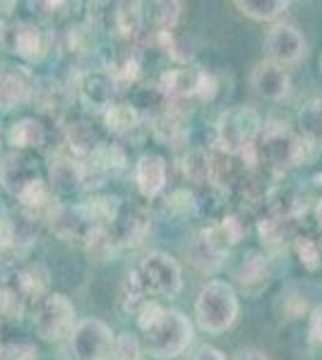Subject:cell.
<instances>
[{
  "instance_id": "12",
  "label": "cell",
  "mask_w": 322,
  "mask_h": 360,
  "mask_svg": "<svg viewBox=\"0 0 322 360\" xmlns=\"http://www.w3.org/2000/svg\"><path fill=\"white\" fill-rule=\"evenodd\" d=\"M250 84H253L255 94L267 101H282L291 91V77L286 68L274 65L272 60L257 63L253 75H250Z\"/></svg>"
},
{
  "instance_id": "1",
  "label": "cell",
  "mask_w": 322,
  "mask_h": 360,
  "mask_svg": "<svg viewBox=\"0 0 322 360\" xmlns=\"http://www.w3.org/2000/svg\"><path fill=\"white\" fill-rule=\"evenodd\" d=\"M135 317L142 332V348L149 356L161 360L178 358L192 344V324L180 310L149 300Z\"/></svg>"
},
{
  "instance_id": "38",
  "label": "cell",
  "mask_w": 322,
  "mask_h": 360,
  "mask_svg": "<svg viewBox=\"0 0 322 360\" xmlns=\"http://www.w3.org/2000/svg\"><path fill=\"white\" fill-rule=\"evenodd\" d=\"M320 72H322V56H320Z\"/></svg>"
},
{
  "instance_id": "8",
  "label": "cell",
  "mask_w": 322,
  "mask_h": 360,
  "mask_svg": "<svg viewBox=\"0 0 322 360\" xmlns=\"http://www.w3.org/2000/svg\"><path fill=\"white\" fill-rule=\"evenodd\" d=\"M265 51H267V60H272L274 65L291 68L306 58L308 44L296 27L274 25L265 37Z\"/></svg>"
},
{
  "instance_id": "20",
  "label": "cell",
  "mask_w": 322,
  "mask_h": 360,
  "mask_svg": "<svg viewBox=\"0 0 322 360\" xmlns=\"http://www.w3.org/2000/svg\"><path fill=\"white\" fill-rule=\"evenodd\" d=\"M10 147L15 152H27V149H39L46 139V130L39 120L34 118H22L20 123H15L8 132Z\"/></svg>"
},
{
  "instance_id": "30",
  "label": "cell",
  "mask_w": 322,
  "mask_h": 360,
  "mask_svg": "<svg viewBox=\"0 0 322 360\" xmlns=\"http://www.w3.org/2000/svg\"><path fill=\"white\" fill-rule=\"evenodd\" d=\"M298 252H301V262L306 264L308 269H318L320 266L322 252L310 238H301V240H298Z\"/></svg>"
},
{
  "instance_id": "6",
  "label": "cell",
  "mask_w": 322,
  "mask_h": 360,
  "mask_svg": "<svg viewBox=\"0 0 322 360\" xmlns=\"http://www.w3.org/2000/svg\"><path fill=\"white\" fill-rule=\"evenodd\" d=\"M34 327L44 341L58 344L63 339H70L78 327V312L73 300L63 293H49L46 298H41L39 310L34 315Z\"/></svg>"
},
{
  "instance_id": "14",
  "label": "cell",
  "mask_w": 322,
  "mask_h": 360,
  "mask_svg": "<svg viewBox=\"0 0 322 360\" xmlns=\"http://www.w3.org/2000/svg\"><path fill=\"white\" fill-rule=\"evenodd\" d=\"M166 180H168V166L166 159L154 152L142 154L135 164V183H137V190L142 197H151L161 195L163 188H166Z\"/></svg>"
},
{
  "instance_id": "31",
  "label": "cell",
  "mask_w": 322,
  "mask_h": 360,
  "mask_svg": "<svg viewBox=\"0 0 322 360\" xmlns=\"http://www.w3.org/2000/svg\"><path fill=\"white\" fill-rule=\"evenodd\" d=\"M310 336H313V339L322 346V307L320 310H315L313 317H310Z\"/></svg>"
},
{
  "instance_id": "5",
  "label": "cell",
  "mask_w": 322,
  "mask_h": 360,
  "mask_svg": "<svg viewBox=\"0 0 322 360\" xmlns=\"http://www.w3.org/2000/svg\"><path fill=\"white\" fill-rule=\"evenodd\" d=\"M262 132V120L253 108H231L219 118L216 123V144L221 147V152L236 156L243 154L245 149L255 147L257 137Z\"/></svg>"
},
{
  "instance_id": "37",
  "label": "cell",
  "mask_w": 322,
  "mask_h": 360,
  "mask_svg": "<svg viewBox=\"0 0 322 360\" xmlns=\"http://www.w3.org/2000/svg\"><path fill=\"white\" fill-rule=\"evenodd\" d=\"M0 159H3V144H0Z\"/></svg>"
},
{
  "instance_id": "22",
  "label": "cell",
  "mask_w": 322,
  "mask_h": 360,
  "mask_svg": "<svg viewBox=\"0 0 322 360\" xmlns=\"http://www.w3.org/2000/svg\"><path fill=\"white\" fill-rule=\"evenodd\" d=\"M68 147L78 161H89L99 152L101 142L87 123H73L68 127Z\"/></svg>"
},
{
  "instance_id": "9",
  "label": "cell",
  "mask_w": 322,
  "mask_h": 360,
  "mask_svg": "<svg viewBox=\"0 0 322 360\" xmlns=\"http://www.w3.org/2000/svg\"><path fill=\"white\" fill-rule=\"evenodd\" d=\"M159 91L163 96H171V98H185V96L207 98L209 96L207 91H214V79L197 68H178L163 75L159 82Z\"/></svg>"
},
{
  "instance_id": "17",
  "label": "cell",
  "mask_w": 322,
  "mask_h": 360,
  "mask_svg": "<svg viewBox=\"0 0 322 360\" xmlns=\"http://www.w3.org/2000/svg\"><path fill=\"white\" fill-rule=\"evenodd\" d=\"M85 188V166L73 156H58L51 161V190L56 195H75Z\"/></svg>"
},
{
  "instance_id": "35",
  "label": "cell",
  "mask_w": 322,
  "mask_h": 360,
  "mask_svg": "<svg viewBox=\"0 0 322 360\" xmlns=\"http://www.w3.org/2000/svg\"><path fill=\"white\" fill-rule=\"evenodd\" d=\"M315 217H318V224H320V229H322V200L318 202V207H315Z\"/></svg>"
},
{
  "instance_id": "28",
  "label": "cell",
  "mask_w": 322,
  "mask_h": 360,
  "mask_svg": "<svg viewBox=\"0 0 322 360\" xmlns=\"http://www.w3.org/2000/svg\"><path fill=\"white\" fill-rule=\"evenodd\" d=\"M147 15L159 32H171L175 27V22H178L180 3H154Z\"/></svg>"
},
{
  "instance_id": "15",
  "label": "cell",
  "mask_w": 322,
  "mask_h": 360,
  "mask_svg": "<svg viewBox=\"0 0 322 360\" xmlns=\"http://www.w3.org/2000/svg\"><path fill=\"white\" fill-rule=\"evenodd\" d=\"M10 46L20 58H25L29 63H39L41 58L49 53V34L39 25H15L10 29Z\"/></svg>"
},
{
  "instance_id": "2",
  "label": "cell",
  "mask_w": 322,
  "mask_h": 360,
  "mask_svg": "<svg viewBox=\"0 0 322 360\" xmlns=\"http://www.w3.org/2000/svg\"><path fill=\"white\" fill-rule=\"evenodd\" d=\"M313 142L291 130L286 123H267L257 137L255 152L262 161L277 173L306 164L310 159Z\"/></svg>"
},
{
  "instance_id": "16",
  "label": "cell",
  "mask_w": 322,
  "mask_h": 360,
  "mask_svg": "<svg viewBox=\"0 0 322 360\" xmlns=\"http://www.w3.org/2000/svg\"><path fill=\"white\" fill-rule=\"evenodd\" d=\"M39 238V219L29 209H20L8 224H5V238L0 248L8 250H27Z\"/></svg>"
},
{
  "instance_id": "13",
  "label": "cell",
  "mask_w": 322,
  "mask_h": 360,
  "mask_svg": "<svg viewBox=\"0 0 322 360\" xmlns=\"http://www.w3.org/2000/svg\"><path fill=\"white\" fill-rule=\"evenodd\" d=\"M149 231V217L142 207L123 202L116 221L109 226V233L116 240V245H135Z\"/></svg>"
},
{
  "instance_id": "33",
  "label": "cell",
  "mask_w": 322,
  "mask_h": 360,
  "mask_svg": "<svg viewBox=\"0 0 322 360\" xmlns=\"http://www.w3.org/2000/svg\"><path fill=\"white\" fill-rule=\"evenodd\" d=\"M236 360H269V356H267V353H262V351H255V348H248V351L238 353Z\"/></svg>"
},
{
  "instance_id": "26",
  "label": "cell",
  "mask_w": 322,
  "mask_h": 360,
  "mask_svg": "<svg viewBox=\"0 0 322 360\" xmlns=\"http://www.w3.org/2000/svg\"><path fill=\"white\" fill-rule=\"evenodd\" d=\"M298 125H301V135L310 139L313 144L322 139V96L310 98L306 106L301 108Z\"/></svg>"
},
{
  "instance_id": "18",
  "label": "cell",
  "mask_w": 322,
  "mask_h": 360,
  "mask_svg": "<svg viewBox=\"0 0 322 360\" xmlns=\"http://www.w3.org/2000/svg\"><path fill=\"white\" fill-rule=\"evenodd\" d=\"M51 229L61 238H85L92 233L94 226L85 217L82 207H56L51 212Z\"/></svg>"
},
{
  "instance_id": "39",
  "label": "cell",
  "mask_w": 322,
  "mask_h": 360,
  "mask_svg": "<svg viewBox=\"0 0 322 360\" xmlns=\"http://www.w3.org/2000/svg\"><path fill=\"white\" fill-rule=\"evenodd\" d=\"M140 360H142V358H140Z\"/></svg>"
},
{
  "instance_id": "29",
  "label": "cell",
  "mask_w": 322,
  "mask_h": 360,
  "mask_svg": "<svg viewBox=\"0 0 322 360\" xmlns=\"http://www.w3.org/2000/svg\"><path fill=\"white\" fill-rule=\"evenodd\" d=\"M113 358L116 360H140V344L130 334L118 336V339H116V346H113Z\"/></svg>"
},
{
  "instance_id": "27",
  "label": "cell",
  "mask_w": 322,
  "mask_h": 360,
  "mask_svg": "<svg viewBox=\"0 0 322 360\" xmlns=\"http://www.w3.org/2000/svg\"><path fill=\"white\" fill-rule=\"evenodd\" d=\"M190 259H192V264H197L200 269H216V266L221 264V259H224V255L216 252L207 243V238L200 233L195 238V243L190 245Z\"/></svg>"
},
{
  "instance_id": "4",
  "label": "cell",
  "mask_w": 322,
  "mask_h": 360,
  "mask_svg": "<svg viewBox=\"0 0 322 360\" xmlns=\"http://www.w3.org/2000/svg\"><path fill=\"white\" fill-rule=\"evenodd\" d=\"M137 283L142 286V291L149 295H159V298H175L183 288V271L180 264L175 262V257L166 252H149L142 262L137 264V269H132Z\"/></svg>"
},
{
  "instance_id": "11",
  "label": "cell",
  "mask_w": 322,
  "mask_h": 360,
  "mask_svg": "<svg viewBox=\"0 0 322 360\" xmlns=\"http://www.w3.org/2000/svg\"><path fill=\"white\" fill-rule=\"evenodd\" d=\"M37 180H41L37 171V161L29 159L27 152H13L0 164V183L13 197H20Z\"/></svg>"
},
{
  "instance_id": "36",
  "label": "cell",
  "mask_w": 322,
  "mask_h": 360,
  "mask_svg": "<svg viewBox=\"0 0 322 360\" xmlns=\"http://www.w3.org/2000/svg\"><path fill=\"white\" fill-rule=\"evenodd\" d=\"M315 183H318V185H322V173H320V176H315Z\"/></svg>"
},
{
  "instance_id": "25",
  "label": "cell",
  "mask_w": 322,
  "mask_h": 360,
  "mask_svg": "<svg viewBox=\"0 0 322 360\" xmlns=\"http://www.w3.org/2000/svg\"><path fill=\"white\" fill-rule=\"evenodd\" d=\"M17 281H20L22 291L29 300H37L41 295H49V271L41 264H29L22 271H17Z\"/></svg>"
},
{
  "instance_id": "10",
  "label": "cell",
  "mask_w": 322,
  "mask_h": 360,
  "mask_svg": "<svg viewBox=\"0 0 322 360\" xmlns=\"http://www.w3.org/2000/svg\"><path fill=\"white\" fill-rule=\"evenodd\" d=\"M34 94V77L22 65L0 68V111H13Z\"/></svg>"
},
{
  "instance_id": "19",
  "label": "cell",
  "mask_w": 322,
  "mask_h": 360,
  "mask_svg": "<svg viewBox=\"0 0 322 360\" xmlns=\"http://www.w3.org/2000/svg\"><path fill=\"white\" fill-rule=\"evenodd\" d=\"M82 98L87 106L92 108H111L113 106V94H116V82L113 77L106 72H89L82 79Z\"/></svg>"
},
{
  "instance_id": "21",
  "label": "cell",
  "mask_w": 322,
  "mask_h": 360,
  "mask_svg": "<svg viewBox=\"0 0 322 360\" xmlns=\"http://www.w3.org/2000/svg\"><path fill=\"white\" fill-rule=\"evenodd\" d=\"M29 298L22 291L17 274L0 278V317H22Z\"/></svg>"
},
{
  "instance_id": "7",
  "label": "cell",
  "mask_w": 322,
  "mask_h": 360,
  "mask_svg": "<svg viewBox=\"0 0 322 360\" xmlns=\"http://www.w3.org/2000/svg\"><path fill=\"white\" fill-rule=\"evenodd\" d=\"M116 336L106 322L97 317H87L78 322L73 336H70V348L78 360H109L113 358Z\"/></svg>"
},
{
  "instance_id": "3",
  "label": "cell",
  "mask_w": 322,
  "mask_h": 360,
  "mask_svg": "<svg viewBox=\"0 0 322 360\" xmlns=\"http://www.w3.org/2000/svg\"><path fill=\"white\" fill-rule=\"evenodd\" d=\"M238 293L231 283L214 278L202 286L195 300V317L197 324L209 334H224L238 319Z\"/></svg>"
},
{
  "instance_id": "34",
  "label": "cell",
  "mask_w": 322,
  "mask_h": 360,
  "mask_svg": "<svg viewBox=\"0 0 322 360\" xmlns=\"http://www.w3.org/2000/svg\"><path fill=\"white\" fill-rule=\"evenodd\" d=\"M5 224H8V219H5L3 202H0V243H3V238H5Z\"/></svg>"
},
{
  "instance_id": "24",
  "label": "cell",
  "mask_w": 322,
  "mask_h": 360,
  "mask_svg": "<svg viewBox=\"0 0 322 360\" xmlns=\"http://www.w3.org/2000/svg\"><path fill=\"white\" fill-rule=\"evenodd\" d=\"M104 123L113 135H130L135 127L140 125V113L132 103H113L104 113Z\"/></svg>"
},
{
  "instance_id": "23",
  "label": "cell",
  "mask_w": 322,
  "mask_h": 360,
  "mask_svg": "<svg viewBox=\"0 0 322 360\" xmlns=\"http://www.w3.org/2000/svg\"><path fill=\"white\" fill-rule=\"evenodd\" d=\"M238 10L257 22H272L289 10V0H236Z\"/></svg>"
},
{
  "instance_id": "32",
  "label": "cell",
  "mask_w": 322,
  "mask_h": 360,
  "mask_svg": "<svg viewBox=\"0 0 322 360\" xmlns=\"http://www.w3.org/2000/svg\"><path fill=\"white\" fill-rule=\"evenodd\" d=\"M195 360H226V356L214 346H202L200 351H197Z\"/></svg>"
}]
</instances>
